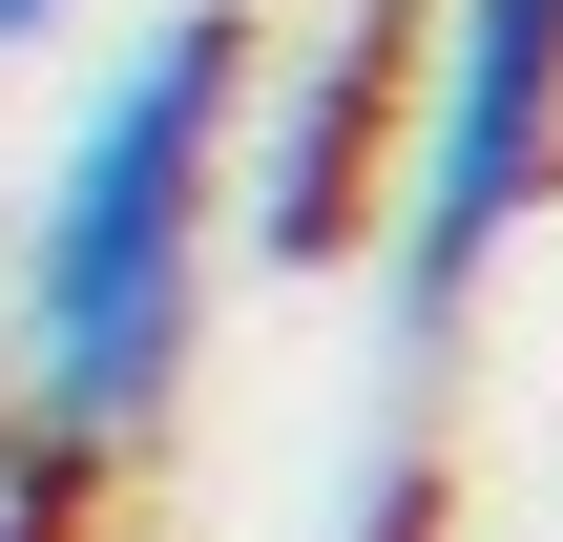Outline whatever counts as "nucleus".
<instances>
[{"instance_id": "obj_1", "label": "nucleus", "mask_w": 563, "mask_h": 542, "mask_svg": "<svg viewBox=\"0 0 563 542\" xmlns=\"http://www.w3.org/2000/svg\"><path fill=\"white\" fill-rule=\"evenodd\" d=\"M230 125H251V42H230V0L146 21V42L84 84V125L42 146V209H21V439L125 460V439L188 397Z\"/></svg>"}, {"instance_id": "obj_2", "label": "nucleus", "mask_w": 563, "mask_h": 542, "mask_svg": "<svg viewBox=\"0 0 563 542\" xmlns=\"http://www.w3.org/2000/svg\"><path fill=\"white\" fill-rule=\"evenodd\" d=\"M563 167V0H439L418 63H397V355L439 376V334L481 313L501 230L543 209Z\"/></svg>"}, {"instance_id": "obj_3", "label": "nucleus", "mask_w": 563, "mask_h": 542, "mask_svg": "<svg viewBox=\"0 0 563 542\" xmlns=\"http://www.w3.org/2000/svg\"><path fill=\"white\" fill-rule=\"evenodd\" d=\"M397 63H418V21L397 0H355L313 63H292V104H272V146L230 125V188H251V251H355V209H376V146H397Z\"/></svg>"}, {"instance_id": "obj_4", "label": "nucleus", "mask_w": 563, "mask_h": 542, "mask_svg": "<svg viewBox=\"0 0 563 542\" xmlns=\"http://www.w3.org/2000/svg\"><path fill=\"white\" fill-rule=\"evenodd\" d=\"M0 542H84V460H63V439H21V480H0Z\"/></svg>"}, {"instance_id": "obj_5", "label": "nucleus", "mask_w": 563, "mask_h": 542, "mask_svg": "<svg viewBox=\"0 0 563 542\" xmlns=\"http://www.w3.org/2000/svg\"><path fill=\"white\" fill-rule=\"evenodd\" d=\"M42 21H63V0H0V63H21V42H42Z\"/></svg>"}]
</instances>
